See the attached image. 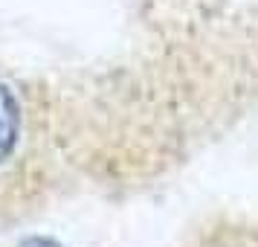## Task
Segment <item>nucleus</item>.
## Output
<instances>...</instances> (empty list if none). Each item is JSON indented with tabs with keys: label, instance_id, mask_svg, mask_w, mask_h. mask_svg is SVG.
Wrapping results in <instances>:
<instances>
[{
	"label": "nucleus",
	"instance_id": "nucleus-1",
	"mask_svg": "<svg viewBox=\"0 0 258 247\" xmlns=\"http://www.w3.org/2000/svg\"><path fill=\"white\" fill-rule=\"evenodd\" d=\"M21 134V108L15 93L0 82V163L15 152Z\"/></svg>",
	"mask_w": 258,
	"mask_h": 247
}]
</instances>
